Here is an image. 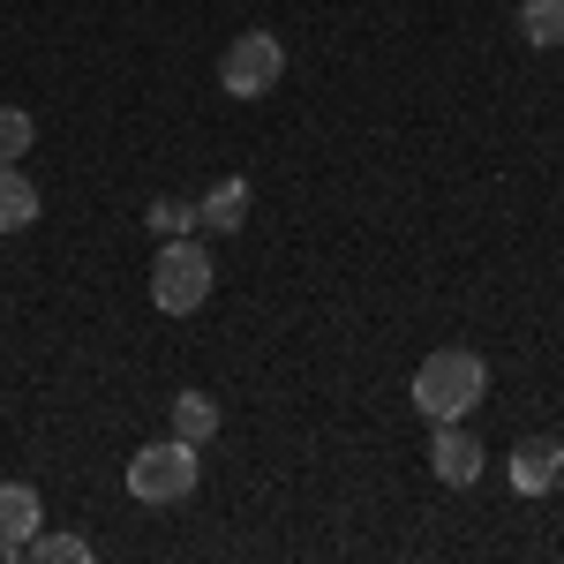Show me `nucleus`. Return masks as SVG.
<instances>
[{"mask_svg": "<svg viewBox=\"0 0 564 564\" xmlns=\"http://www.w3.org/2000/svg\"><path fill=\"white\" fill-rule=\"evenodd\" d=\"M481 391H489V361L467 347H436L422 369H414V406L430 414V422H467L481 406Z\"/></svg>", "mask_w": 564, "mask_h": 564, "instance_id": "1", "label": "nucleus"}, {"mask_svg": "<svg viewBox=\"0 0 564 564\" xmlns=\"http://www.w3.org/2000/svg\"><path fill=\"white\" fill-rule=\"evenodd\" d=\"M196 489V444L166 436V444H143L129 459V497L135 505H181Z\"/></svg>", "mask_w": 564, "mask_h": 564, "instance_id": "2", "label": "nucleus"}, {"mask_svg": "<svg viewBox=\"0 0 564 564\" xmlns=\"http://www.w3.org/2000/svg\"><path fill=\"white\" fill-rule=\"evenodd\" d=\"M204 294H212V257L181 234V241H166L159 263H151V302L166 308V316H188V308H204Z\"/></svg>", "mask_w": 564, "mask_h": 564, "instance_id": "3", "label": "nucleus"}, {"mask_svg": "<svg viewBox=\"0 0 564 564\" xmlns=\"http://www.w3.org/2000/svg\"><path fill=\"white\" fill-rule=\"evenodd\" d=\"M279 68H286V45L271 39V31H241V39L226 45V61H218V84L234 90V98H263V90L279 84Z\"/></svg>", "mask_w": 564, "mask_h": 564, "instance_id": "4", "label": "nucleus"}, {"mask_svg": "<svg viewBox=\"0 0 564 564\" xmlns=\"http://www.w3.org/2000/svg\"><path fill=\"white\" fill-rule=\"evenodd\" d=\"M430 467H436V481H444V489H467V481H481V436H467L459 422H436Z\"/></svg>", "mask_w": 564, "mask_h": 564, "instance_id": "5", "label": "nucleus"}, {"mask_svg": "<svg viewBox=\"0 0 564 564\" xmlns=\"http://www.w3.org/2000/svg\"><path fill=\"white\" fill-rule=\"evenodd\" d=\"M564 481V444L557 436H527L520 452H512V489L520 497H550Z\"/></svg>", "mask_w": 564, "mask_h": 564, "instance_id": "6", "label": "nucleus"}, {"mask_svg": "<svg viewBox=\"0 0 564 564\" xmlns=\"http://www.w3.org/2000/svg\"><path fill=\"white\" fill-rule=\"evenodd\" d=\"M31 534H39V489L31 481H0V542L23 550Z\"/></svg>", "mask_w": 564, "mask_h": 564, "instance_id": "7", "label": "nucleus"}, {"mask_svg": "<svg viewBox=\"0 0 564 564\" xmlns=\"http://www.w3.org/2000/svg\"><path fill=\"white\" fill-rule=\"evenodd\" d=\"M196 212H204V226H218V234H241V218H249V181H218L212 196H204V204H196Z\"/></svg>", "mask_w": 564, "mask_h": 564, "instance_id": "8", "label": "nucleus"}, {"mask_svg": "<svg viewBox=\"0 0 564 564\" xmlns=\"http://www.w3.org/2000/svg\"><path fill=\"white\" fill-rule=\"evenodd\" d=\"M39 218V188L15 174V166H0V234H23Z\"/></svg>", "mask_w": 564, "mask_h": 564, "instance_id": "9", "label": "nucleus"}, {"mask_svg": "<svg viewBox=\"0 0 564 564\" xmlns=\"http://www.w3.org/2000/svg\"><path fill=\"white\" fill-rule=\"evenodd\" d=\"M174 436H188V444H212L218 436V399L212 391H181L174 399Z\"/></svg>", "mask_w": 564, "mask_h": 564, "instance_id": "10", "label": "nucleus"}, {"mask_svg": "<svg viewBox=\"0 0 564 564\" xmlns=\"http://www.w3.org/2000/svg\"><path fill=\"white\" fill-rule=\"evenodd\" d=\"M520 31H527V45H564V0H527Z\"/></svg>", "mask_w": 564, "mask_h": 564, "instance_id": "11", "label": "nucleus"}, {"mask_svg": "<svg viewBox=\"0 0 564 564\" xmlns=\"http://www.w3.org/2000/svg\"><path fill=\"white\" fill-rule=\"evenodd\" d=\"M23 550H31L39 564H90V542H84V534H31Z\"/></svg>", "mask_w": 564, "mask_h": 564, "instance_id": "12", "label": "nucleus"}, {"mask_svg": "<svg viewBox=\"0 0 564 564\" xmlns=\"http://www.w3.org/2000/svg\"><path fill=\"white\" fill-rule=\"evenodd\" d=\"M31 113H23V106H0V166H15V159H23V151H31Z\"/></svg>", "mask_w": 564, "mask_h": 564, "instance_id": "13", "label": "nucleus"}, {"mask_svg": "<svg viewBox=\"0 0 564 564\" xmlns=\"http://www.w3.org/2000/svg\"><path fill=\"white\" fill-rule=\"evenodd\" d=\"M151 226H159L166 241H181V234H196V226H204V212H196V204H181V196H159V204H151Z\"/></svg>", "mask_w": 564, "mask_h": 564, "instance_id": "14", "label": "nucleus"}]
</instances>
